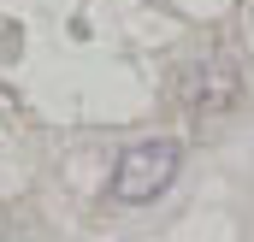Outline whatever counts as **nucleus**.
Masks as SVG:
<instances>
[{
  "mask_svg": "<svg viewBox=\"0 0 254 242\" xmlns=\"http://www.w3.org/2000/svg\"><path fill=\"white\" fill-rule=\"evenodd\" d=\"M178 166H184V154H178V142H166V136L125 148V154H119V172H113V201L142 207V201L166 195L172 178H178Z\"/></svg>",
  "mask_w": 254,
  "mask_h": 242,
  "instance_id": "obj_1",
  "label": "nucleus"
}]
</instances>
